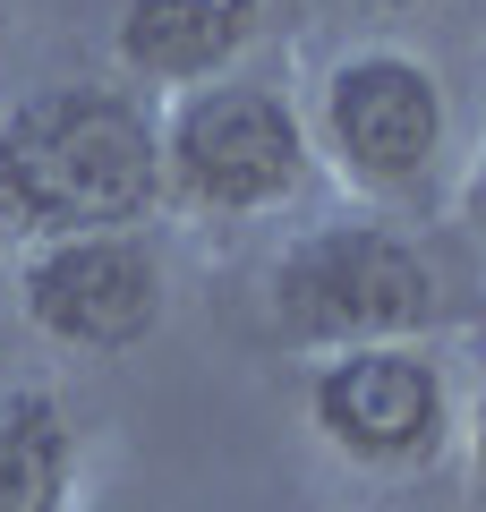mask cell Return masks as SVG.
<instances>
[{"instance_id":"obj_1","label":"cell","mask_w":486,"mask_h":512,"mask_svg":"<svg viewBox=\"0 0 486 512\" xmlns=\"http://www.w3.org/2000/svg\"><path fill=\"white\" fill-rule=\"evenodd\" d=\"M0 188L26 222L52 231L128 222L154 197V137L111 94H43L0 137Z\"/></svg>"},{"instance_id":"obj_2","label":"cell","mask_w":486,"mask_h":512,"mask_svg":"<svg viewBox=\"0 0 486 512\" xmlns=\"http://www.w3.org/2000/svg\"><path fill=\"white\" fill-rule=\"evenodd\" d=\"M290 333L316 342H359V333H401L427 316V265L393 248L384 231H324L299 256H282L273 274Z\"/></svg>"},{"instance_id":"obj_3","label":"cell","mask_w":486,"mask_h":512,"mask_svg":"<svg viewBox=\"0 0 486 512\" xmlns=\"http://www.w3.org/2000/svg\"><path fill=\"white\" fill-rule=\"evenodd\" d=\"M180 180L205 205H273L299 180V120H290L273 94L222 86L205 103H188L180 120Z\"/></svg>"},{"instance_id":"obj_4","label":"cell","mask_w":486,"mask_h":512,"mask_svg":"<svg viewBox=\"0 0 486 512\" xmlns=\"http://www.w3.org/2000/svg\"><path fill=\"white\" fill-rule=\"evenodd\" d=\"M26 299H35V316L60 342H137L162 308V282H154V256L137 239L86 231V239H60L35 265Z\"/></svg>"},{"instance_id":"obj_5","label":"cell","mask_w":486,"mask_h":512,"mask_svg":"<svg viewBox=\"0 0 486 512\" xmlns=\"http://www.w3.org/2000/svg\"><path fill=\"white\" fill-rule=\"evenodd\" d=\"M316 419L342 453L367 461H401V453H427L435 419H444V384H435L427 359H401V350H367V359L324 367L316 384Z\"/></svg>"},{"instance_id":"obj_6","label":"cell","mask_w":486,"mask_h":512,"mask_svg":"<svg viewBox=\"0 0 486 512\" xmlns=\"http://www.w3.org/2000/svg\"><path fill=\"white\" fill-rule=\"evenodd\" d=\"M435 128H444V103H435L427 69H410V60H359L333 77V137L367 180L427 171Z\"/></svg>"},{"instance_id":"obj_7","label":"cell","mask_w":486,"mask_h":512,"mask_svg":"<svg viewBox=\"0 0 486 512\" xmlns=\"http://www.w3.org/2000/svg\"><path fill=\"white\" fill-rule=\"evenodd\" d=\"M256 26V0H128V26H120V52L137 69L162 77H197L214 60H231Z\"/></svg>"},{"instance_id":"obj_8","label":"cell","mask_w":486,"mask_h":512,"mask_svg":"<svg viewBox=\"0 0 486 512\" xmlns=\"http://www.w3.org/2000/svg\"><path fill=\"white\" fill-rule=\"evenodd\" d=\"M60 470H69V436H60L52 402L35 393L0 402V512H52Z\"/></svg>"}]
</instances>
